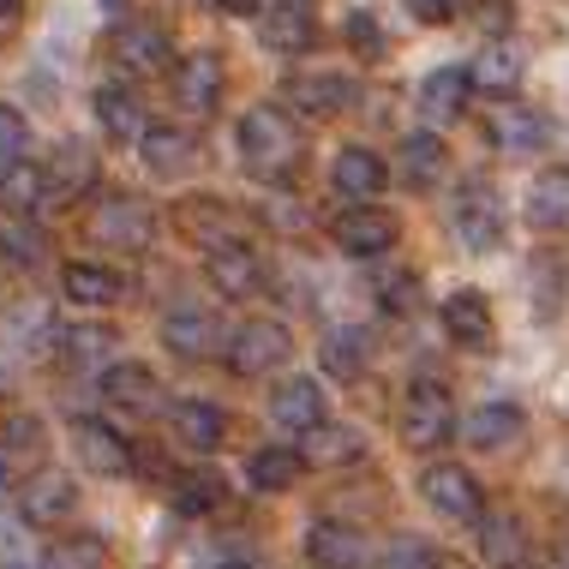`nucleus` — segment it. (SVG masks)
<instances>
[{
  "instance_id": "obj_1",
  "label": "nucleus",
  "mask_w": 569,
  "mask_h": 569,
  "mask_svg": "<svg viewBox=\"0 0 569 569\" xmlns=\"http://www.w3.org/2000/svg\"><path fill=\"white\" fill-rule=\"evenodd\" d=\"M234 150H240V168L252 180H264V187H276V180H288L306 157V138L295 127V114L282 109V102H258V109L240 114L234 127Z\"/></svg>"
},
{
  "instance_id": "obj_2",
  "label": "nucleus",
  "mask_w": 569,
  "mask_h": 569,
  "mask_svg": "<svg viewBox=\"0 0 569 569\" xmlns=\"http://www.w3.org/2000/svg\"><path fill=\"white\" fill-rule=\"evenodd\" d=\"M450 234L468 246V252H498L503 234H510V210H503L498 187L486 174H468L450 198Z\"/></svg>"
},
{
  "instance_id": "obj_3",
  "label": "nucleus",
  "mask_w": 569,
  "mask_h": 569,
  "mask_svg": "<svg viewBox=\"0 0 569 569\" xmlns=\"http://www.w3.org/2000/svg\"><path fill=\"white\" fill-rule=\"evenodd\" d=\"M84 234L97 246H109V252H144V246L157 240V210H150L138 192H109V198L90 204Z\"/></svg>"
},
{
  "instance_id": "obj_4",
  "label": "nucleus",
  "mask_w": 569,
  "mask_h": 569,
  "mask_svg": "<svg viewBox=\"0 0 569 569\" xmlns=\"http://www.w3.org/2000/svg\"><path fill=\"white\" fill-rule=\"evenodd\" d=\"M402 443L408 450H438V443H450L456 438V396L443 390L438 378H413L408 383V396H402Z\"/></svg>"
},
{
  "instance_id": "obj_5",
  "label": "nucleus",
  "mask_w": 569,
  "mask_h": 569,
  "mask_svg": "<svg viewBox=\"0 0 569 569\" xmlns=\"http://www.w3.org/2000/svg\"><path fill=\"white\" fill-rule=\"evenodd\" d=\"M228 372L234 378H270L295 360V336H288L282 318H246V325L228 336Z\"/></svg>"
},
{
  "instance_id": "obj_6",
  "label": "nucleus",
  "mask_w": 569,
  "mask_h": 569,
  "mask_svg": "<svg viewBox=\"0 0 569 569\" xmlns=\"http://www.w3.org/2000/svg\"><path fill=\"white\" fill-rule=\"evenodd\" d=\"M204 252H210V258H204L210 282H217V295H228V300H252L258 288L270 282L264 252H258L246 234H222V240H210Z\"/></svg>"
},
{
  "instance_id": "obj_7",
  "label": "nucleus",
  "mask_w": 569,
  "mask_h": 569,
  "mask_svg": "<svg viewBox=\"0 0 569 569\" xmlns=\"http://www.w3.org/2000/svg\"><path fill=\"white\" fill-rule=\"evenodd\" d=\"M162 348L174 353V360H210L217 348H228L217 306H210V300H180V306H168V318H162Z\"/></svg>"
},
{
  "instance_id": "obj_8",
  "label": "nucleus",
  "mask_w": 569,
  "mask_h": 569,
  "mask_svg": "<svg viewBox=\"0 0 569 569\" xmlns=\"http://www.w3.org/2000/svg\"><path fill=\"white\" fill-rule=\"evenodd\" d=\"M420 491H426V503H432L443 521H461V528H473V521L486 516L480 480H473L468 468H456V461H432V468L420 473Z\"/></svg>"
},
{
  "instance_id": "obj_9",
  "label": "nucleus",
  "mask_w": 569,
  "mask_h": 569,
  "mask_svg": "<svg viewBox=\"0 0 569 569\" xmlns=\"http://www.w3.org/2000/svg\"><path fill=\"white\" fill-rule=\"evenodd\" d=\"M330 240H336V252H348V258H383L402 240V222L378 204H348L342 217L330 222Z\"/></svg>"
},
{
  "instance_id": "obj_10",
  "label": "nucleus",
  "mask_w": 569,
  "mask_h": 569,
  "mask_svg": "<svg viewBox=\"0 0 569 569\" xmlns=\"http://www.w3.org/2000/svg\"><path fill=\"white\" fill-rule=\"evenodd\" d=\"M97 390H102V402H109L114 413H127V420H157L162 413V383H157L150 366H138V360L102 366Z\"/></svg>"
},
{
  "instance_id": "obj_11",
  "label": "nucleus",
  "mask_w": 569,
  "mask_h": 569,
  "mask_svg": "<svg viewBox=\"0 0 569 569\" xmlns=\"http://www.w3.org/2000/svg\"><path fill=\"white\" fill-rule=\"evenodd\" d=\"M282 97L306 120H336V114L360 109V79H348V72H295Z\"/></svg>"
},
{
  "instance_id": "obj_12",
  "label": "nucleus",
  "mask_w": 569,
  "mask_h": 569,
  "mask_svg": "<svg viewBox=\"0 0 569 569\" xmlns=\"http://www.w3.org/2000/svg\"><path fill=\"white\" fill-rule=\"evenodd\" d=\"M114 60H120V72H132V79H162L168 67H180V60H174V37H168L162 24H150V19L120 24Z\"/></svg>"
},
{
  "instance_id": "obj_13",
  "label": "nucleus",
  "mask_w": 569,
  "mask_h": 569,
  "mask_svg": "<svg viewBox=\"0 0 569 569\" xmlns=\"http://www.w3.org/2000/svg\"><path fill=\"white\" fill-rule=\"evenodd\" d=\"M306 558H312V569H372V551H366V533L348 528V521H306Z\"/></svg>"
},
{
  "instance_id": "obj_14",
  "label": "nucleus",
  "mask_w": 569,
  "mask_h": 569,
  "mask_svg": "<svg viewBox=\"0 0 569 569\" xmlns=\"http://www.w3.org/2000/svg\"><path fill=\"white\" fill-rule=\"evenodd\" d=\"M491 144H498V157H540L551 144V120L540 109H528V102H498L486 120Z\"/></svg>"
},
{
  "instance_id": "obj_15",
  "label": "nucleus",
  "mask_w": 569,
  "mask_h": 569,
  "mask_svg": "<svg viewBox=\"0 0 569 569\" xmlns=\"http://www.w3.org/2000/svg\"><path fill=\"white\" fill-rule=\"evenodd\" d=\"M72 510H79V486H72V473H60V468L30 473L24 491H19V516L30 521V528H60V521H72Z\"/></svg>"
},
{
  "instance_id": "obj_16",
  "label": "nucleus",
  "mask_w": 569,
  "mask_h": 569,
  "mask_svg": "<svg viewBox=\"0 0 569 569\" xmlns=\"http://www.w3.org/2000/svg\"><path fill=\"white\" fill-rule=\"evenodd\" d=\"M330 187L342 192L348 204H372V198L390 187V162H383L372 144H342L330 157Z\"/></svg>"
},
{
  "instance_id": "obj_17",
  "label": "nucleus",
  "mask_w": 569,
  "mask_h": 569,
  "mask_svg": "<svg viewBox=\"0 0 569 569\" xmlns=\"http://www.w3.org/2000/svg\"><path fill=\"white\" fill-rule=\"evenodd\" d=\"M72 456H79L90 473H102V480L132 473V443L120 438L109 420H97V413H79V420H72Z\"/></svg>"
},
{
  "instance_id": "obj_18",
  "label": "nucleus",
  "mask_w": 569,
  "mask_h": 569,
  "mask_svg": "<svg viewBox=\"0 0 569 569\" xmlns=\"http://www.w3.org/2000/svg\"><path fill=\"white\" fill-rule=\"evenodd\" d=\"M138 157H144V168L157 180H180V174H192V162H198V138L187 127H174V120H162V127H144Z\"/></svg>"
},
{
  "instance_id": "obj_19",
  "label": "nucleus",
  "mask_w": 569,
  "mask_h": 569,
  "mask_svg": "<svg viewBox=\"0 0 569 569\" xmlns=\"http://www.w3.org/2000/svg\"><path fill=\"white\" fill-rule=\"evenodd\" d=\"M42 174H49V204H72V198L97 192V157L79 138L54 144V157H42Z\"/></svg>"
},
{
  "instance_id": "obj_20",
  "label": "nucleus",
  "mask_w": 569,
  "mask_h": 569,
  "mask_svg": "<svg viewBox=\"0 0 569 569\" xmlns=\"http://www.w3.org/2000/svg\"><path fill=\"white\" fill-rule=\"evenodd\" d=\"M300 456L306 468H353V461H366V432L342 420H318L300 432Z\"/></svg>"
},
{
  "instance_id": "obj_21",
  "label": "nucleus",
  "mask_w": 569,
  "mask_h": 569,
  "mask_svg": "<svg viewBox=\"0 0 569 569\" xmlns=\"http://www.w3.org/2000/svg\"><path fill=\"white\" fill-rule=\"evenodd\" d=\"M473 533H480V558L491 569H528L533 546H528V528H521V516L510 510H486L473 521Z\"/></svg>"
},
{
  "instance_id": "obj_22",
  "label": "nucleus",
  "mask_w": 569,
  "mask_h": 569,
  "mask_svg": "<svg viewBox=\"0 0 569 569\" xmlns=\"http://www.w3.org/2000/svg\"><path fill=\"white\" fill-rule=\"evenodd\" d=\"M443 330H450L456 348L486 353L491 336H498V325H491V300L480 295V288H456V295L443 300Z\"/></svg>"
},
{
  "instance_id": "obj_23",
  "label": "nucleus",
  "mask_w": 569,
  "mask_h": 569,
  "mask_svg": "<svg viewBox=\"0 0 569 569\" xmlns=\"http://www.w3.org/2000/svg\"><path fill=\"white\" fill-rule=\"evenodd\" d=\"M443 162H450V150H443V138L432 127L408 132L402 150H396V180H402L408 192H432L443 180Z\"/></svg>"
},
{
  "instance_id": "obj_24",
  "label": "nucleus",
  "mask_w": 569,
  "mask_h": 569,
  "mask_svg": "<svg viewBox=\"0 0 569 569\" xmlns=\"http://www.w3.org/2000/svg\"><path fill=\"white\" fill-rule=\"evenodd\" d=\"M174 97H180V109L187 114H210L217 109V97H222V54L217 49H198L187 54L174 67Z\"/></svg>"
},
{
  "instance_id": "obj_25",
  "label": "nucleus",
  "mask_w": 569,
  "mask_h": 569,
  "mask_svg": "<svg viewBox=\"0 0 569 569\" xmlns=\"http://www.w3.org/2000/svg\"><path fill=\"white\" fill-rule=\"evenodd\" d=\"M473 90H480L473 84V67H438V72H426V84H420V109L432 127H450V120H461Z\"/></svg>"
},
{
  "instance_id": "obj_26",
  "label": "nucleus",
  "mask_w": 569,
  "mask_h": 569,
  "mask_svg": "<svg viewBox=\"0 0 569 569\" xmlns=\"http://www.w3.org/2000/svg\"><path fill=\"white\" fill-rule=\"evenodd\" d=\"M461 432H468L473 450H516V443L528 438V413H521L516 402H480Z\"/></svg>"
},
{
  "instance_id": "obj_27",
  "label": "nucleus",
  "mask_w": 569,
  "mask_h": 569,
  "mask_svg": "<svg viewBox=\"0 0 569 569\" xmlns=\"http://www.w3.org/2000/svg\"><path fill=\"white\" fill-rule=\"evenodd\" d=\"M168 420H174V438L187 443V450H198V456L222 450V438H228V413L217 402H204V396H180Z\"/></svg>"
},
{
  "instance_id": "obj_28",
  "label": "nucleus",
  "mask_w": 569,
  "mask_h": 569,
  "mask_svg": "<svg viewBox=\"0 0 569 569\" xmlns=\"http://www.w3.org/2000/svg\"><path fill=\"white\" fill-rule=\"evenodd\" d=\"M90 109H97V127L120 138V144H138L144 138V102H138L132 84H97V97H90Z\"/></svg>"
},
{
  "instance_id": "obj_29",
  "label": "nucleus",
  "mask_w": 569,
  "mask_h": 569,
  "mask_svg": "<svg viewBox=\"0 0 569 569\" xmlns=\"http://www.w3.org/2000/svg\"><path fill=\"white\" fill-rule=\"evenodd\" d=\"M270 420H276V426H288V432H306V426L330 420L325 383H318V378H288L282 390L270 396Z\"/></svg>"
},
{
  "instance_id": "obj_30",
  "label": "nucleus",
  "mask_w": 569,
  "mask_h": 569,
  "mask_svg": "<svg viewBox=\"0 0 569 569\" xmlns=\"http://www.w3.org/2000/svg\"><path fill=\"white\" fill-rule=\"evenodd\" d=\"M318 360H325V372L330 378H342V383H353L372 366V330L366 325H336V330H325V348H318Z\"/></svg>"
},
{
  "instance_id": "obj_31",
  "label": "nucleus",
  "mask_w": 569,
  "mask_h": 569,
  "mask_svg": "<svg viewBox=\"0 0 569 569\" xmlns=\"http://www.w3.org/2000/svg\"><path fill=\"white\" fill-rule=\"evenodd\" d=\"M528 222L540 234H569V168H546L528 187Z\"/></svg>"
},
{
  "instance_id": "obj_32",
  "label": "nucleus",
  "mask_w": 569,
  "mask_h": 569,
  "mask_svg": "<svg viewBox=\"0 0 569 569\" xmlns=\"http://www.w3.org/2000/svg\"><path fill=\"white\" fill-rule=\"evenodd\" d=\"M60 288H67L72 306H97V312H109V306L127 300V282H120V270H109V264H67L60 270Z\"/></svg>"
},
{
  "instance_id": "obj_33",
  "label": "nucleus",
  "mask_w": 569,
  "mask_h": 569,
  "mask_svg": "<svg viewBox=\"0 0 569 569\" xmlns=\"http://www.w3.org/2000/svg\"><path fill=\"white\" fill-rule=\"evenodd\" d=\"M312 42H318L312 7H282V0H270V12H264V49H276V54H306Z\"/></svg>"
},
{
  "instance_id": "obj_34",
  "label": "nucleus",
  "mask_w": 569,
  "mask_h": 569,
  "mask_svg": "<svg viewBox=\"0 0 569 569\" xmlns=\"http://www.w3.org/2000/svg\"><path fill=\"white\" fill-rule=\"evenodd\" d=\"M0 204L12 210V217H42L49 210V174H42V162H19L7 180H0Z\"/></svg>"
},
{
  "instance_id": "obj_35",
  "label": "nucleus",
  "mask_w": 569,
  "mask_h": 569,
  "mask_svg": "<svg viewBox=\"0 0 569 569\" xmlns=\"http://www.w3.org/2000/svg\"><path fill=\"white\" fill-rule=\"evenodd\" d=\"M306 456L300 450H282V443H264V450L246 456V480H252V491H288L300 480Z\"/></svg>"
},
{
  "instance_id": "obj_36",
  "label": "nucleus",
  "mask_w": 569,
  "mask_h": 569,
  "mask_svg": "<svg viewBox=\"0 0 569 569\" xmlns=\"http://www.w3.org/2000/svg\"><path fill=\"white\" fill-rule=\"evenodd\" d=\"M228 503V480L217 468H187L174 480V510H187V516H217Z\"/></svg>"
},
{
  "instance_id": "obj_37",
  "label": "nucleus",
  "mask_w": 569,
  "mask_h": 569,
  "mask_svg": "<svg viewBox=\"0 0 569 569\" xmlns=\"http://www.w3.org/2000/svg\"><path fill=\"white\" fill-rule=\"evenodd\" d=\"M37 569H109V546L102 533H67V540H49Z\"/></svg>"
},
{
  "instance_id": "obj_38",
  "label": "nucleus",
  "mask_w": 569,
  "mask_h": 569,
  "mask_svg": "<svg viewBox=\"0 0 569 569\" xmlns=\"http://www.w3.org/2000/svg\"><path fill=\"white\" fill-rule=\"evenodd\" d=\"M473 84L491 90V97H510V90L521 84V54H516V49H498V42H491V49L473 60Z\"/></svg>"
},
{
  "instance_id": "obj_39",
  "label": "nucleus",
  "mask_w": 569,
  "mask_h": 569,
  "mask_svg": "<svg viewBox=\"0 0 569 569\" xmlns=\"http://www.w3.org/2000/svg\"><path fill=\"white\" fill-rule=\"evenodd\" d=\"M109 348H120V336L109 325H72L67 336H60V353H67L72 372H79V366H97Z\"/></svg>"
},
{
  "instance_id": "obj_40",
  "label": "nucleus",
  "mask_w": 569,
  "mask_h": 569,
  "mask_svg": "<svg viewBox=\"0 0 569 569\" xmlns=\"http://www.w3.org/2000/svg\"><path fill=\"white\" fill-rule=\"evenodd\" d=\"M372 569H443V558L432 551V540H420V533H396V540H383Z\"/></svg>"
},
{
  "instance_id": "obj_41",
  "label": "nucleus",
  "mask_w": 569,
  "mask_h": 569,
  "mask_svg": "<svg viewBox=\"0 0 569 569\" xmlns=\"http://www.w3.org/2000/svg\"><path fill=\"white\" fill-rule=\"evenodd\" d=\"M24 150H30V127H24V114L0 102V180H7L12 168L24 162Z\"/></svg>"
},
{
  "instance_id": "obj_42",
  "label": "nucleus",
  "mask_w": 569,
  "mask_h": 569,
  "mask_svg": "<svg viewBox=\"0 0 569 569\" xmlns=\"http://www.w3.org/2000/svg\"><path fill=\"white\" fill-rule=\"evenodd\" d=\"M348 49L360 54V60H378L383 49H390V42H383V24L372 19V12H348Z\"/></svg>"
},
{
  "instance_id": "obj_43",
  "label": "nucleus",
  "mask_w": 569,
  "mask_h": 569,
  "mask_svg": "<svg viewBox=\"0 0 569 569\" xmlns=\"http://www.w3.org/2000/svg\"><path fill=\"white\" fill-rule=\"evenodd\" d=\"M473 24H480V37H510V24H516V7L510 0H473Z\"/></svg>"
},
{
  "instance_id": "obj_44",
  "label": "nucleus",
  "mask_w": 569,
  "mask_h": 569,
  "mask_svg": "<svg viewBox=\"0 0 569 569\" xmlns=\"http://www.w3.org/2000/svg\"><path fill=\"white\" fill-rule=\"evenodd\" d=\"M378 295H383V312H413V306H420V282H413V276H383L378 282Z\"/></svg>"
},
{
  "instance_id": "obj_45",
  "label": "nucleus",
  "mask_w": 569,
  "mask_h": 569,
  "mask_svg": "<svg viewBox=\"0 0 569 569\" xmlns=\"http://www.w3.org/2000/svg\"><path fill=\"white\" fill-rule=\"evenodd\" d=\"M0 252H7V264H37L42 240L30 234V228H7V234H0Z\"/></svg>"
},
{
  "instance_id": "obj_46",
  "label": "nucleus",
  "mask_w": 569,
  "mask_h": 569,
  "mask_svg": "<svg viewBox=\"0 0 569 569\" xmlns=\"http://www.w3.org/2000/svg\"><path fill=\"white\" fill-rule=\"evenodd\" d=\"M408 12H413V19H426V24H443V19H456V12H461V0H408Z\"/></svg>"
},
{
  "instance_id": "obj_47",
  "label": "nucleus",
  "mask_w": 569,
  "mask_h": 569,
  "mask_svg": "<svg viewBox=\"0 0 569 569\" xmlns=\"http://www.w3.org/2000/svg\"><path fill=\"white\" fill-rule=\"evenodd\" d=\"M210 569H264V563H258V558H252V551H246V546H228V551H222V558L210 563Z\"/></svg>"
},
{
  "instance_id": "obj_48",
  "label": "nucleus",
  "mask_w": 569,
  "mask_h": 569,
  "mask_svg": "<svg viewBox=\"0 0 569 569\" xmlns=\"http://www.w3.org/2000/svg\"><path fill=\"white\" fill-rule=\"evenodd\" d=\"M24 0H0V37H12V24H19Z\"/></svg>"
},
{
  "instance_id": "obj_49",
  "label": "nucleus",
  "mask_w": 569,
  "mask_h": 569,
  "mask_svg": "<svg viewBox=\"0 0 569 569\" xmlns=\"http://www.w3.org/2000/svg\"><path fill=\"white\" fill-rule=\"evenodd\" d=\"M210 7H217V12H240V19H252V12L264 7V0H210Z\"/></svg>"
},
{
  "instance_id": "obj_50",
  "label": "nucleus",
  "mask_w": 569,
  "mask_h": 569,
  "mask_svg": "<svg viewBox=\"0 0 569 569\" xmlns=\"http://www.w3.org/2000/svg\"><path fill=\"white\" fill-rule=\"evenodd\" d=\"M12 486H19V468H12V456L7 450H0V498H7V491Z\"/></svg>"
},
{
  "instance_id": "obj_51",
  "label": "nucleus",
  "mask_w": 569,
  "mask_h": 569,
  "mask_svg": "<svg viewBox=\"0 0 569 569\" xmlns=\"http://www.w3.org/2000/svg\"><path fill=\"white\" fill-rule=\"evenodd\" d=\"M282 7H312V0H282Z\"/></svg>"
},
{
  "instance_id": "obj_52",
  "label": "nucleus",
  "mask_w": 569,
  "mask_h": 569,
  "mask_svg": "<svg viewBox=\"0 0 569 569\" xmlns=\"http://www.w3.org/2000/svg\"><path fill=\"white\" fill-rule=\"evenodd\" d=\"M551 569H569V558H558V563H551Z\"/></svg>"
},
{
  "instance_id": "obj_53",
  "label": "nucleus",
  "mask_w": 569,
  "mask_h": 569,
  "mask_svg": "<svg viewBox=\"0 0 569 569\" xmlns=\"http://www.w3.org/2000/svg\"><path fill=\"white\" fill-rule=\"evenodd\" d=\"M102 7H120V0H102Z\"/></svg>"
}]
</instances>
